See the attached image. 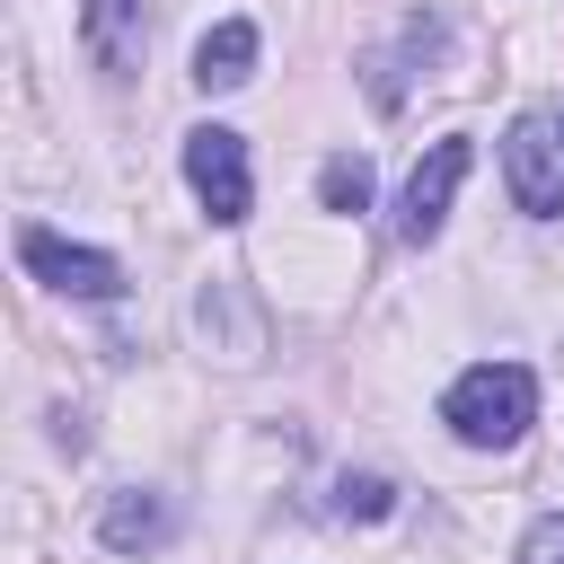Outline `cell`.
<instances>
[{
  "label": "cell",
  "mask_w": 564,
  "mask_h": 564,
  "mask_svg": "<svg viewBox=\"0 0 564 564\" xmlns=\"http://www.w3.org/2000/svg\"><path fill=\"white\" fill-rule=\"evenodd\" d=\"M167 529H176V511H167L159 494H115V502H106V520H97V538H106L115 555H141V546H167Z\"/></svg>",
  "instance_id": "52a82bcc"
},
{
  "label": "cell",
  "mask_w": 564,
  "mask_h": 564,
  "mask_svg": "<svg viewBox=\"0 0 564 564\" xmlns=\"http://www.w3.org/2000/svg\"><path fill=\"white\" fill-rule=\"evenodd\" d=\"M185 176H194V194H203V212L212 220H247V141L238 132H220V123H203V132H185Z\"/></svg>",
  "instance_id": "277c9868"
},
{
  "label": "cell",
  "mask_w": 564,
  "mask_h": 564,
  "mask_svg": "<svg viewBox=\"0 0 564 564\" xmlns=\"http://www.w3.org/2000/svg\"><path fill=\"white\" fill-rule=\"evenodd\" d=\"M520 564H564V511H555V520H538V529L520 538Z\"/></svg>",
  "instance_id": "8fae6325"
},
{
  "label": "cell",
  "mask_w": 564,
  "mask_h": 564,
  "mask_svg": "<svg viewBox=\"0 0 564 564\" xmlns=\"http://www.w3.org/2000/svg\"><path fill=\"white\" fill-rule=\"evenodd\" d=\"M79 44L106 79H132L150 53V0H79Z\"/></svg>",
  "instance_id": "5b68a950"
},
{
  "label": "cell",
  "mask_w": 564,
  "mask_h": 564,
  "mask_svg": "<svg viewBox=\"0 0 564 564\" xmlns=\"http://www.w3.org/2000/svg\"><path fill=\"white\" fill-rule=\"evenodd\" d=\"M18 256H26L53 291H70V300H115V291H123V264H115V256L70 247V238H53V229H26V238H18Z\"/></svg>",
  "instance_id": "8992f818"
},
{
  "label": "cell",
  "mask_w": 564,
  "mask_h": 564,
  "mask_svg": "<svg viewBox=\"0 0 564 564\" xmlns=\"http://www.w3.org/2000/svg\"><path fill=\"white\" fill-rule=\"evenodd\" d=\"M476 167V150L449 132V141H432L423 150V167L405 176V203H397V238H414V247H432L441 238V220H449V194H458V176Z\"/></svg>",
  "instance_id": "3957f363"
},
{
  "label": "cell",
  "mask_w": 564,
  "mask_h": 564,
  "mask_svg": "<svg viewBox=\"0 0 564 564\" xmlns=\"http://www.w3.org/2000/svg\"><path fill=\"white\" fill-rule=\"evenodd\" d=\"M317 203L326 212H361L370 203V159H326L317 167Z\"/></svg>",
  "instance_id": "9c48e42d"
},
{
  "label": "cell",
  "mask_w": 564,
  "mask_h": 564,
  "mask_svg": "<svg viewBox=\"0 0 564 564\" xmlns=\"http://www.w3.org/2000/svg\"><path fill=\"white\" fill-rule=\"evenodd\" d=\"M529 414H538V379H529L520 361H476V370H458V388L441 397V423H449L467 449H511V441L529 432Z\"/></svg>",
  "instance_id": "6da1fadb"
},
{
  "label": "cell",
  "mask_w": 564,
  "mask_h": 564,
  "mask_svg": "<svg viewBox=\"0 0 564 564\" xmlns=\"http://www.w3.org/2000/svg\"><path fill=\"white\" fill-rule=\"evenodd\" d=\"M247 70H256V26H247V18H220V26L194 44V79H203V88H238Z\"/></svg>",
  "instance_id": "ba28073f"
},
{
  "label": "cell",
  "mask_w": 564,
  "mask_h": 564,
  "mask_svg": "<svg viewBox=\"0 0 564 564\" xmlns=\"http://www.w3.org/2000/svg\"><path fill=\"white\" fill-rule=\"evenodd\" d=\"M388 476H344V494H335V511H352V520H388Z\"/></svg>",
  "instance_id": "30bf717a"
},
{
  "label": "cell",
  "mask_w": 564,
  "mask_h": 564,
  "mask_svg": "<svg viewBox=\"0 0 564 564\" xmlns=\"http://www.w3.org/2000/svg\"><path fill=\"white\" fill-rule=\"evenodd\" d=\"M502 176H511V203H520L529 220H555V212H564V97L511 115V132H502Z\"/></svg>",
  "instance_id": "7a4b0ae2"
}]
</instances>
